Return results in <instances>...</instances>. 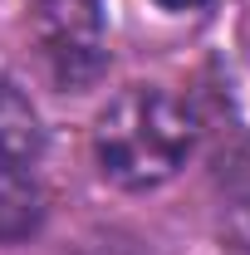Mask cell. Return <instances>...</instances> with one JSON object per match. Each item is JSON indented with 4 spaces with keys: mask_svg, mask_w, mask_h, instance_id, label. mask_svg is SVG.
Returning a JSON list of instances; mask_svg holds the SVG:
<instances>
[{
    "mask_svg": "<svg viewBox=\"0 0 250 255\" xmlns=\"http://www.w3.org/2000/svg\"><path fill=\"white\" fill-rule=\"evenodd\" d=\"M196 147V118L177 94L132 84L94 123V162L123 191H152L187 167Z\"/></svg>",
    "mask_w": 250,
    "mask_h": 255,
    "instance_id": "6da1fadb",
    "label": "cell"
},
{
    "mask_svg": "<svg viewBox=\"0 0 250 255\" xmlns=\"http://www.w3.org/2000/svg\"><path fill=\"white\" fill-rule=\"evenodd\" d=\"M30 20L49 59V74L64 89H89L103 74L108 54H103L98 0H30Z\"/></svg>",
    "mask_w": 250,
    "mask_h": 255,
    "instance_id": "7a4b0ae2",
    "label": "cell"
},
{
    "mask_svg": "<svg viewBox=\"0 0 250 255\" xmlns=\"http://www.w3.org/2000/svg\"><path fill=\"white\" fill-rule=\"evenodd\" d=\"M44 152L39 113L15 79L0 74V167H30Z\"/></svg>",
    "mask_w": 250,
    "mask_h": 255,
    "instance_id": "3957f363",
    "label": "cell"
},
{
    "mask_svg": "<svg viewBox=\"0 0 250 255\" xmlns=\"http://www.w3.org/2000/svg\"><path fill=\"white\" fill-rule=\"evenodd\" d=\"M44 221V191L30 167H0V241H25Z\"/></svg>",
    "mask_w": 250,
    "mask_h": 255,
    "instance_id": "277c9868",
    "label": "cell"
},
{
    "mask_svg": "<svg viewBox=\"0 0 250 255\" xmlns=\"http://www.w3.org/2000/svg\"><path fill=\"white\" fill-rule=\"evenodd\" d=\"M157 5H162V10H196L201 0H157Z\"/></svg>",
    "mask_w": 250,
    "mask_h": 255,
    "instance_id": "5b68a950",
    "label": "cell"
}]
</instances>
